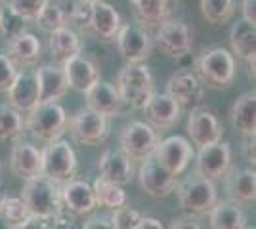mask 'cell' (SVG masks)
Here are the masks:
<instances>
[{"label": "cell", "instance_id": "cell-1", "mask_svg": "<svg viewBox=\"0 0 256 229\" xmlns=\"http://www.w3.org/2000/svg\"><path fill=\"white\" fill-rule=\"evenodd\" d=\"M20 197L23 199L31 216H38L44 220H52L64 208L62 186L42 174L25 180Z\"/></svg>", "mask_w": 256, "mask_h": 229}, {"label": "cell", "instance_id": "cell-2", "mask_svg": "<svg viewBox=\"0 0 256 229\" xmlns=\"http://www.w3.org/2000/svg\"><path fill=\"white\" fill-rule=\"evenodd\" d=\"M197 78L212 90L228 88L235 78V57L222 46H212L197 57Z\"/></svg>", "mask_w": 256, "mask_h": 229}, {"label": "cell", "instance_id": "cell-3", "mask_svg": "<svg viewBox=\"0 0 256 229\" xmlns=\"http://www.w3.org/2000/svg\"><path fill=\"white\" fill-rule=\"evenodd\" d=\"M117 88L120 101L134 109H144L155 92V82L150 67L144 63H128L117 76Z\"/></svg>", "mask_w": 256, "mask_h": 229}, {"label": "cell", "instance_id": "cell-4", "mask_svg": "<svg viewBox=\"0 0 256 229\" xmlns=\"http://www.w3.org/2000/svg\"><path fill=\"white\" fill-rule=\"evenodd\" d=\"M174 191L178 195V203H180L182 210L186 214H190V216L208 214L210 208L218 201L214 182H210V180H206V178L199 174L190 176L184 182H178Z\"/></svg>", "mask_w": 256, "mask_h": 229}, {"label": "cell", "instance_id": "cell-5", "mask_svg": "<svg viewBox=\"0 0 256 229\" xmlns=\"http://www.w3.org/2000/svg\"><path fill=\"white\" fill-rule=\"evenodd\" d=\"M67 124H69L67 113L60 103H40L29 111L25 128L31 132L32 138L50 143L64 136Z\"/></svg>", "mask_w": 256, "mask_h": 229}, {"label": "cell", "instance_id": "cell-6", "mask_svg": "<svg viewBox=\"0 0 256 229\" xmlns=\"http://www.w3.org/2000/svg\"><path fill=\"white\" fill-rule=\"evenodd\" d=\"M42 155V170L40 174L50 178L56 184H65L69 182L76 172V155L73 151V147L64 140H54L50 142Z\"/></svg>", "mask_w": 256, "mask_h": 229}, {"label": "cell", "instance_id": "cell-7", "mask_svg": "<svg viewBox=\"0 0 256 229\" xmlns=\"http://www.w3.org/2000/svg\"><path fill=\"white\" fill-rule=\"evenodd\" d=\"M157 143H159V136L155 128L142 120H134L126 124V128L120 134V151L130 161H144L151 157Z\"/></svg>", "mask_w": 256, "mask_h": 229}, {"label": "cell", "instance_id": "cell-8", "mask_svg": "<svg viewBox=\"0 0 256 229\" xmlns=\"http://www.w3.org/2000/svg\"><path fill=\"white\" fill-rule=\"evenodd\" d=\"M155 44L160 52H164L174 59H182L192 52L193 33L184 21L164 19L155 33Z\"/></svg>", "mask_w": 256, "mask_h": 229}, {"label": "cell", "instance_id": "cell-9", "mask_svg": "<svg viewBox=\"0 0 256 229\" xmlns=\"http://www.w3.org/2000/svg\"><path fill=\"white\" fill-rule=\"evenodd\" d=\"M193 147L192 143L188 142L182 136H170L166 140L157 143L155 151H153V159L157 161L160 168H164L168 174L180 176L193 159Z\"/></svg>", "mask_w": 256, "mask_h": 229}, {"label": "cell", "instance_id": "cell-10", "mask_svg": "<svg viewBox=\"0 0 256 229\" xmlns=\"http://www.w3.org/2000/svg\"><path fill=\"white\" fill-rule=\"evenodd\" d=\"M67 126L73 134L75 142H78L80 145H88V147L100 145L102 142H106V138L109 136L107 117L100 115V113H94L88 107L76 111Z\"/></svg>", "mask_w": 256, "mask_h": 229}, {"label": "cell", "instance_id": "cell-11", "mask_svg": "<svg viewBox=\"0 0 256 229\" xmlns=\"http://www.w3.org/2000/svg\"><path fill=\"white\" fill-rule=\"evenodd\" d=\"M117 48L126 63H144L151 54V36L138 23H122L118 29Z\"/></svg>", "mask_w": 256, "mask_h": 229}, {"label": "cell", "instance_id": "cell-12", "mask_svg": "<svg viewBox=\"0 0 256 229\" xmlns=\"http://www.w3.org/2000/svg\"><path fill=\"white\" fill-rule=\"evenodd\" d=\"M166 94L170 96L182 109H197L203 105L204 88L203 82L192 71H178L166 82Z\"/></svg>", "mask_w": 256, "mask_h": 229}, {"label": "cell", "instance_id": "cell-13", "mask_svg": "<svg viewBox=\"0 0 256 229\" xmlns=\"http://www.w3.org/2000/svg\"><path fill=\"white\" fill-rule=\"evenodd\" d=\"M232 168V147L230 143L218 142L212 145L199 147L197 153V174L206 180H222Z\"/></svg>", "mask_w": 256, "mask_h": 229}, {"label": "cell", "instance_id": "cell-14", "mask_svg": "<svg viewBox=\"0 0 256 229\" xmlns=\"http://www.w3.org/2000/svg\"><path fill=\"white\" fill-rule=\"evenodd\" d=\"M140 186L153 199H162L174 193L178 186V176L168 174L164 168H160L153 157L142 161L140 166Z\"/></svg>", "mask_w": 256, "mask_h": 229}, {"label": "cell", "instance_id": "cell-15", "mask_svg": "<svg viewBox=\"0 0 256 229\" xmlns=\"http://www.w3.org/2000/svg\"><path fill=\"white\" fill-rule=\"evenodd\" d=\"M120 25H122L120 13L109 2L100 0L90 4V21L86 27V34H94L98 40L111 42L115 40Z\"/></svg>", "mask_w": 256, "mask_h": 229}, {"label": "cell", "instance_id": "cell-16", "mask_svg": "<svg viewBox=\"0 0 256 229\" xmlns=\"http://www.w3.org/2000/svg\"><path fill=\"white\" fill-rule=\"evenodd\" d=\"M188 134L192 138V142L199 147L204 145H212V143L222 142V126L218 119L214 117L210 111L197 107L190 111V119H188Z\"/></svg>", "mask_w": 256, "mask_h": 229}, {"label": "cell", "instance_id": "cell-17", "mask_svg": "<svg viewBox=\"0 0 256 229\" xmlns=\"http://www.w3.org/2000/svg\"><path fill=\"white\" fill-rule=\"evenodd\" d=\"M62 203L65 210L75 216L90 214L98 207L92 186L84 180H75V178L62 184Z\"/></svg>", "mask_w": 256, "mask_h": 229}, {"label": "cell", "instance_id": "cell-18", "mask_svg": "<svg viewBox=\"0 0 256 229\" xmlns=\"http://www.w3.org/2000/svg\"><path fill=\"white\" fill-rule=\"evenodd\" d=\"M86 98V107L94 113H100L107 119H113L120 115V96H118L117 88L111 82L106 80H98L96 84L88 88L84 92Z\"/></svg>", "mask_w": 256, "mask_h": 229}, {"label": "cell", "instance_id": "cell-19", "mask_svg": "<svg viewBox=\"0 0 256 229\" xmlns=\"http://www.w3.org/2000/svg\"><path fill=\"white\" fill-rule=\"evenodd\" d=\"M144 111H146V117H148V124L150 126H153L155 130H166V128L174 126L180 120L182 107L166 92L164 94L153 92V96L146 103Z\"/></svg>", "mask_w": 256, "mask_h": 229}, {"label": "cell", "instance_id": "cell-20", "mask_svg": "<svg viewBox=\"0 0 256 229\" xmlns=\"http://www.w3.org/2000/svg\"><path fill=\"white\" fill-rule=\"evenodd\" d=\"M34 78H36V86H38V105L40 103H58L69 90L62 67H38L34 71Z\"/></svg>", "mask_w": 256, "mask_h": 229}, {"label": "cell", "instance_id": "cell-21", "mask_svg": "<svg viewBox=\"0 0 256 229\" xmlns=\"http://www.w3.org/2000/svg\"><path fill=\"white\" fill-rule=\"evenodd\" d=\"M224 189L235 205L252 203L256 199V174L250 168H230L224 174Z\"/></svg>", "mask_w": 256, "mask_h": 229}, {"label": "cell", "instance_id": "cell-22", "mask_svg": "<svg viewBox=\"0 0 256 229\" xmlns=\"http://www.w3.org/2000/svg\"><path fill=\"white\" fill-rule=\"evenodd\" d=\"M42 54L40 40L32 33L22 31L16 36L8 38L6 44V55L16 67H31L34 65Z\"/></svg>", "mask_w": 256, "mask_h": 229}, {"label": "cell", "instance_id": "cell-23", "mask_svg": "<svg viewBox=\"0 0 256 229\" xmlns=\"http://www.w3.org/2000/svg\"><path fill=\"white\" fill-rule=\"evenodd\" d=\"M62 65H64L62 69H64L69 88H73V90L80 92V94H84L88 88L100 80V69H98V65L92 59L84 57L82 54L67 59Z\"/></svg>", "mask_w": 256, "mask_h": 229}, {"label": "cell", "instance_id": "cell-24", "mask_svg": "<svg viewBox=\"0 0 256 229\" xmlns=\"http://www.w3.org/2000/svg\"><path fill=\"white\" fill-rule=\"evenodd\" d=\"M100 174L107 182H113L117 186H126L134 178V166L122 151L117 149H106L98 161Z\"/></svg>", "mask_w": 256, "mask_h": 229}, {"label": "cell", "instance_id": "cell-25", "mask_svg": "<svg viewBox=\"0 0 256 229\" xmlns=\"http://www.w3.org/2000/svg\"><path fill=\"white\" fill-rule=\"evenodd\" d=\"M8 103L20 113H29L38 105V86L34 73H18L8 88Z\"/></svg>", "mask_w": 256, "mask_h": 229}, {"label": "cell", "instance_id": "cell-26", "mask_svg": "<svg viewBox=\"0 0 256 229\" xmlns=\"http://www.w3.org/2000/svg\"><path fill=\"white\" fill-rule=\"evenodd\" d=\"M232 54L250 65V75L254 76V57H256V29L252 23L245 21L243 17L234 23L230 31Z\"/></svg>", "mask_w": 256, "mask_h": 229}, {"label": "cell", "instance_id": "cell-27", "mask_svg": "<svg viewBox=\"0 0 256 229\" xmlns=\"http://www.w3.org/2000/svg\"><path fill=\"white\" fill-rule=\"evenodd\" d=\"M12 172L23 182L32 176H38L42 170V155L31 143H18L10 155Z\"/></svg>", "mask_w": 256, "mask_h": 229}, {"label": "cell", "instance_id": "cell-28", "mask_svg": "<svg viewBox=\"0 0 256 229\" xmlns=\"http://www.w3.org/2000/svg\"><path fill=\"white\" fill-rule=\"evenodd\" d=\"M48 48H50V55H52L54 61L65 63L67 59H71L82 52V42H80V36L65 25V27H60V29L50 33Z\"/></svg>", "mask_w": 256, "mask_h": 229}, {"label": "cell", "instance_id": "cell-29", "mask_svg": "<svg viewBox=\"0 0 256 229\" xmlns=\"http://www.w3.org/2000/svg\"><path fill=\"white\" fill-rule=\"evenodd\" d=\"M232 124L241 136H248L256 132V94L245 92L232 105Z\"/></svg>", "mask_w": 256, "mask_h": 229}, {"label": "cell", "instance_id": "cell-30", "mask_svg": "<svg viewBox=\"0 0 256 229\" xmlns=\"http://www.w3.org/2000/svg\"><path fill=\"white\" fill-rule=\"evenodd\" d=\"M134 17L144 29H151L168 19L170 0H130Z\"/></svg>", "mask_w": 256, "mask_h": 229}, {"label": "cell", "instance_id": "cell-31", "mask_svg": "<svg viewBox=\"0 0 256 229\" xmlns=\"http://www.w3.org/2000/svg\"><path fill=\"white\" fill-rule=\"evenodd\" d=\"M208 218L212 229H243L246 226L241 205H235L232 201H216L208 212Z\"/></svg>", "mask_w": 256, "mask_h": 229}, {"label": "cell", "instance_id": "cell-32", "mask_svg": "<svg viewBox=\"0 0 256 229\" xmlns=\"http://www.w3.org/2000/svg\"><path fill=\"white\" fill-rule=\"evenodd\" d=\"M92 189H94V197H96L98 207L115 210V208H120L126 205V193H124L122 186H117L113 182H107L102 176L96 178Z\"/></svg>", "mask_w": 256, "mask_h": 229}, {"label": "cell", "instance_id": "cell-33", "mask_svg": "<svg viewBox=\"0 0 256 229\" xmlns=\"http://www.w3.org/2000/svg\"><path fill=\"white\" fill-rule=\"evenodd\" d=\"M25 132V122H23L22 113L14 109L10 103L0 105V140H20Z\"/></svg>", "mask_w": 256, "mask_h": 229}, {"label": "cell", "instance_id": "cell-34", "mask_svg": "<svg viewBox=\"0 0 256 229\" xmlns=\"http://www.w3.org/2000/svg\"><path fill=\"white\" fill-rule=\"evenodd\" d=\"M0 216L6 220L8 228L18 229L31 214H29L22 197L4 195L0 197Z\"/></svg>", "mask_w": 256, "mask_h": 229}, {"label": "cell", "instance_id": "cell-35", "mask_svg": "<svg viewBox=\"0 0 256 229\" xmlns=\"http://www.w3.org/2000/svg\"><path fill=\"white\" fill-rule=\"evenodd\" d=\"M201 13L212 25H224L235 13V0H201Z\"/></svg>", "mask_w": 256, "mask_h": 229}, {"label": "cell", "instance_id": "cell-36", "mask_svg": "<svg viewBox=\"0 0 256 229\" xmlns=\"http://www.w3.org/2000/svg\"><path fill=\"white\" fill-rule=\"evenodd\" d=\"M36 25L46 31V33H52L56 29H60V27H65L67 25V11L64 8H60L58 4H54V2H46L44 4V8L40 10V13L36 15Z\"/></svg>", "mask_w": 256, "mask_h": 229}, {"label": "cell", "instance_id": "cell-37", "mask_svg": "<svg viewBox=\"0 0 256 229\" xmlns=\"http://www.w3.org/2000/svg\"><path fill=\"white\" fill-rule=\"evenodd\" d=\"M142 212H138L136 208H130V207H120L115 208L113 214H111V224L115 229H136L138 224L142 222Z\"/></svg>", "mask_w": 256, "mask_h": 229}, {"label": "cell", "instance_id": "cell-38", "mask_svg": "<svg viewBox=\"0 0 256 229\" xmlns=\"http://www.w3.org/2000/svg\"><path fill=\"white\" fill-rule=\"evenodd\" d=\"M6 2H8V8L12 11H16L20 17H23L29 23L36 19V15L40 13V10L48 0H6Z\"/></svg>", "mask_w": 256, "mask_h": 229}, {"label": "cell", "instance_id": "cell-39", "mask_svg": "<svg viewBox=\"0 0 256 229\" xmlns=\"http://www.w3.org/2000/svg\"><path fill=\"white\" fill-rule=\"evenodd\" d=\"M25 19L20 17L16 11H12L10 8L0 10V34L8 40L12 36H16L18 33L25 31Z\"/></svg>", "mask_w": 256, "mask_h": 229}, {"label": "cell", "instance_id": "cell-40", "mask_svg": "<svg viewBox=\"0 0 256 229\" xmlns=\"http://www.w3.org/2000/svg\"><path fill=\"white\" fill-rule=\"evenodd\" d=\"M18 73H20L18 67L8 59V55L0 54V92H8Z\"/></svg>", "mask_w": 256, "mask_h": 229}, {"label": "cell", "instance_id": "cell-41", "mask_svg": "<svg viewBox=\"0 0 256 229\" xmlns=\"http://www.w3.org/2000/svg\"><path fill=\"white\" fill-rule=\"evenodd\" d=\"M67 19L71 23H75L82 33H86V27H88V21H90V6L76 2L75 8H71V11L67 13Z\"/></svg>", "mask_w": 256, "mask_h": 229}, {"label": "cell", "instance_id": "cell-42", "mask_svg": "<svg viewBox=\"0 0 256 229\" xmlns=\"http://www.w3.org/2000/svg\"><path fill=\"white\" fill-rule=\"evenodd\" d=\"M50 229H78L75 222V214H71V212H67L65 208H62V210L52 218Z\"/></svg>", "mask_w": 256, "mask_h": 229}, {"label": "cell", "instance_id": "cell-43", "mask_svg": "<svg viewBox=\"0 0 256 229\" xmlns=\"http://www.w3.org/2000/svg\"><path fill=\"white\" fill-rule=\"evenodd\" d=\"M243 155H245L246 163L254 168L256 163V143H254V134H248V136H243Z\"/></svg>", "mask_w": 256, "mask_h": 229}, {"label": "cell", "instance_id": "cell-44", "mask_svg": "<svg viewBox=\"0 0 256 229\" xmlns=\"http://www.w3.org/2000/svg\"><path fill=\"white\" fill-rule=\"evenodd\" d=\"M18 229H50V220L38 218V216H29Z\"/></svg>", "mask_w": 256, "mask_h": 229}, {"label": "cell", "instance_id": "cell-45", "mask_svg": "<svg viewBox=\"0 0 256 229\" xmlns=\"http://www.w3.org/2000/svg\"><path fill=\"white\" fill-rule=\"evenodd\" d=\"M82 229H115V228H113V224H111L109 218H106V216H96V218L88 220Z\"/></svg>", "mask_w": 256, "mask_h": 229}, {"label": "cell", "instance_id": "cell-46", "mask_svg": "<svg viewBox=\"0 0 256 229\" xmlns=\"http://www.w3.org/2000/svg\"><path fill=\"white\" fill-rule=\"evenodd\" d=\"M170 229H203L199 226V222H195L192 216H184V218L174 220L170 224Z\"/></svg>", "mask_w": 256, "mask_h": 229}, {"label": "cell", "instance_id": "cell-47", "mask_svg": "<svg viewBox=\"0 0 256 229\" xmlns=\"http://www.w3.org/2000/svg\"><path fill=\"white\" fill-rule=\"evenodd\" d=\"M243 19L256 25V0H243Z\"/></svg>", "mask_w": 256, "mask_h": 229}, {"label": "cell", "instance_id": "cell-48", "mask_svg": "<svg viewBox=\"0 0 256 229\" xmlns=\"http://www.w3.org/2000/svg\"><path fill=\"white\" fill-rule=\"evenodd\" d=\"M136 229H164V228H162V224H160V222L157 218H150V216H144Z\"/></svg>", "mask_w": 256, "mask_h": 229}, {"label": "cell", "instance_id": "cell-49", "mask_svg": "<svg viewBox=\"0 0 256 229\" xmlns=\"http://www.w3.org/2000/svg\"><path fill=\"white\" fill-rule=\"evenodd\" d=\"M76 2H80V4H88V6H90V4H94V2H100V0H76Z\"/></svg>", "mask_w": 256, "mask_h": 229}, {"label": "cell", "instance_id": "cell-50", "mask_svg": "<svg viewBox=\"0 0 256 229\" xmlns=\"http://www.w3.org/2000/svg\"><path fill=\"white\" fill-rule=\"evenodd\" d=\"M243 229H254V228H248V226H245V228H243Z\"/></svg>", "mask_w": 256, "mask_h": 229}, {"label": "cell", "instance_id": "cell-51", "mask_svg": "<svg viewBox=\"0 0 256 229\" xmlns=\"http://www.w3.org/2000/svg\"><path fill=\"white\" fill-rule=\"evenodd\" d=\"M0 2H2V0H0Z\"/></svg>", "mask_w": 256, "mask_h": 229}]
</instances>
